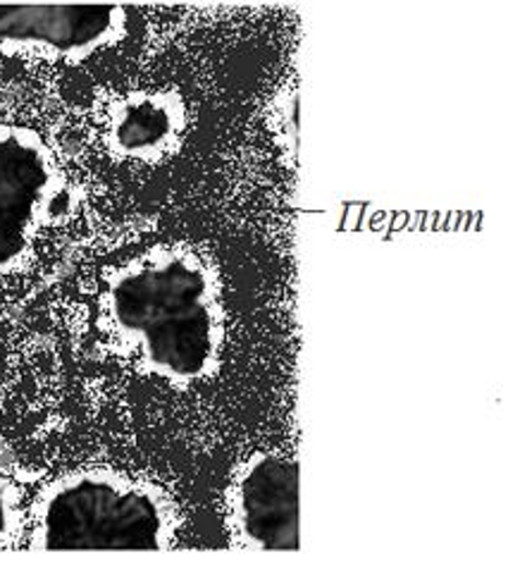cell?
I'll use <instances>...</instances> for the list:
<instances>
[{
    "mask_svg": "<svg viewBox=\"0 0 508 561\" xmlns=\"http://www.w3.org/2000/svg\"><path fill=\"white\" fill-rule=\"evenodd\" d=\"M105 320L141 368L170 382L204 380L224 342L220 283L184 244H160L119 265L105 287Z\"/></svg>",
    "mask_w": 508,
    "mask_h": 561,
    "instance_id": "1",
    "label": "cell"
},
{
    "mask_svg": "<svg viewBox=\"0 0 508 561\" xmlns=\"http://www.w3.org/2000/svg\"><path fill=\"white\" fill-rule=\"evenodd\" d=\"M177 510L146 480L117 471L67 473L38 494L32 512V550L151 552L177 536Z\"/></svg>",
    "mask_w": 508,
    "mask_h": 561,
    "instance_id": "2",
    "label": "cell"
},
{
    "mask_svg": "<svg viewBox=\"0 0 508 561\" xmlns=\"http://www.w3.org/2000/svg\"><path fill=\"white\" fill-rule=\"evenodd\" d=\"M70 208V182L46 141L26 127H0V277L20 268L38 227Z\"/></svg>",
    "mask_w": 508,
    "mask_h": 561,
    "instance_id": "3",
    "label": "cell"
},
{
    "mask_svg": "<svg viewBox=\"0 0 508 561\" xmlns=\"http://www.w3.org/2000/svg\"><path fill=\"white\" fill-rule=\"evenodd\" d=\"M227 528L242 550H299V466L282 454H253L227 490Z\"/></svg>",
    "mask_w": 508,
    "mask_h": 561,
    "instance_id": "4",
    "label": "cell"
},
{
    "mask_svg": "<svg viewBox=\"0 0 508 561\" xmlns=\"http://www.w3.org/2000/svg\"><path fill=\"white\" fill-rule=\"evenodd\" d=\"M125 32L127 15L115 5H0V50L8 56L84 60Z\"/></svg>",
    "mask_w": 508,
    "mask_h": 561,
    "instance_id": "5",
    "label": "cell"
},
{
    "mask_svg": "<svg viewBox=\"0 0 508 561\" xmlns=\"http://www.w3.org/2000/svg\"><path fill=\"white\" fill-rule=\"evenodd\" d=\"M186 108L175 91H131L117 99L105 119V141L119 158L155 163L180 146Z\"/></svg>",
    "mask_w": 508,
    "mask_h": 561,
    "instance_id": "6",
    "label": "cell"
},
{
    "mask_svg": "<svg viewBox=\"0 0 508 561\" xmlns=\"http://www.w3.org/2000/svg\"><path fill=\"white\" fill-rule=\"evenodd\" d=\"M24 530V514L20 490L10 480L0 478V550L18 542Z\"/></svg>",
    "mask_w": 508,
    "mask_h": 561,
    "instance_id": "7",
    "label": "cell"
}]
</instances>
